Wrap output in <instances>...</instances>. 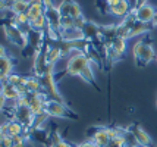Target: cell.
Returning a JSON list of instances; mask_svg holds the SVG:
<instances>
[{
	"instance_id": "1",
	"label": "cell",
	"mask_w": 157,
	"mask_h": 147,
	"mask_svg": "<svg viewBox=\"0 0 157 147\" xmlns=\"http://www.w3.org/2000/svg\"><path fill=\"white\" fill-rule=\"evenodd\" d=\"M132 52H134L135 65H137L138 68H144V66H147L153 59H156V52H154L153 46H151L147 40H140V41H137L134 44Z\"/></svg>"
},
{
	"instance_id": "2",
	"label": "cell",
	"mask_w": 157,
	"mask_h": 147,
	"mask_svg": "<svg viewBox=\"0 0 157 147\" xmlns=\"http://www.w3.org/2000/svg\"><path fill=\"white\" fill-rule=\"evenodd\" d=\"M40 83H41V91L47 100H59V102H63L62 100V96L59 90H57V85H56V79L55 75H53V66H48V69L40 77Z\"/></svg>"
},
{
	"instance_id": "3",
	"label": "cell",
	"mask_w": 157,
	"mask_h": 147,
	"mask_svg": "<svg viewBox=\"0 0 157 147\" xmlns=\"http://www.w3.org/2000/svg\"><path fill=\"white\" fill-rule=\"evenodd\" d=\"M88 65H91V60H90L85 53H82L79 50H74L71 53V56L68 59V63H66V69L63 71L62 74H69V75H81V72Z\"/></svg>"
},
{
	"instance_id": "4",
	"label": "cell",
	"mask_w": 157,
	"mask_h": 147,
	"mask_svg": "<svg viewBox=\"0 0 157 147\" xmlns=\"http://www.w3.org/2000/svg\"><path fill=\"white\" fill-rule=\"evenodd\" d=\"M46 113L48 116H55V118H66L72 119V121L78 119V115L66 103L59 102V100H47L46 102Z\"/></svg>"
},
{
	"instance_id": "5",
	"label": "cell",
	"mask_w": 157,
	"mask_h": 147,
	"mask_svg": "<svg viewBox=\"0 0 157 147\" xmlns=\"http://www.w3.org/2000/svg\"><path fill=\"white\" fill-rule=\"evenodd\" d=\"M3 29H5V35H6L7 41L12 43L13 46H18L19 49H25L27 47V34H24L18 25H15L12 19L6 24H3Z\"/></svg>"
},
{
	"instance_id": "6",
	"label": "cell",
	"mask_w": 157,
	"mask_h": 147,
	"mask_svg": "<svg viewBox=\"0 0 157 147\" xmlns=\"http://www.w3.org/2000/svg\"><path fill=\"white\" fill-rule=\"evenodd\" d=\"M12 118L15 121H18L21 125L25 128V133H27L28 130L33 126V124H34L35 115L33 113V110L29 109L28 105H18V103H15L13 110H12Z\"/></svg>"
},
{
	"instance_id": "7",
	"label": "cell",
	"mask_w": 157,
	"mask_h": 147,
	"mask_svg": "<svg viewBox=\"0 0 157 147\" xmlns=\"http://www.w3.org/2000/svg\"><path fill=\"white\" fill-rule=\"evenodd\" d=\"M87 135H88L90 141H93L97 147H106L112 140L109 128H104V126H94L91 130H87Z\"/></svg>"
},
{
	"instance_id": "8",
	"label": "cell",
	"mask_w": 157,
	"mask_h": 147,
	"mask_svg": "<svg viewBox=\"0 0 157 147\" xmlns=\"http://www.w3.org/2000/svg\"><path fill=\"white\" fill-rule=\"evenodd\" d=\"M27 138L34 140L35 143L41 144L43 147H48L50 146V131L44 126H37V128H31L27 131Z\"/></svg>"
},
{
	"instance_id": "9",
	"label": "cell",
	"mask_w": 157,
	"mask_h": 147,
	"mask_svg": "<svg viewBox=\"0 0 157 147\" xmlns=\"http://www.w3.org/2000/svg\"><path fill=\"white\" fill-rule=\"evenodd\" d=\"M57 9L60 12V16H71L74 19L82 16L81 7L74 0H63V2H60V5L57 6Z\"/></svg>"
},
{
	"instance_id": "10",
	"label": "cell",
	"mask_w": 157,
	"mask_h": 147,
	"mask_svg": "<svg viewBox=\"0 0 157 147\" xmlns=\"http://www.w3.org/2000/svg\"><path fill=\"white\" fill-rule=\"evenodd\" d=\"M134 14H135V18L138 21L145 22V24H153L154 18H156L157 9L154 6H151L150 3H147L138 9H134Z\"/></svg>"
},
{
	"instance_id": "11",
	"label": "cell",
	"mask_w": 157,
	"mask_h": 147,
	"mask_svg": "<svg viewBox=\"0 0 157 147\" xmlns=\"http://www.w3.org/2000/svg\"><path fill=\"white\" fill-rule=\"evenodd\" d=\"M128 130H129L131 133H132V135L135 137V140H137L140 147H148L151 144L150 135L147 134V131H144L140 125H132L131 128H128Z\"/></svg>"
},
{
	"instance_id": "12",
	"label": "cell",
	"mask_w": 157,
	"mask_h": 147,
	"mask_svg": "<svg viewBox=\"0 0 157 147\" xmlns=\"http://www.w3.org/2000/svg\"><path fill=\"white\" fill-rule=\"evenodd\" d=\"M82 34H84V38L88 40V41H96L100 38V25H97L96 22L93 21H87L84 28H82Z\"/></svg>"
},
{
	"instance_id": "13",
	"label": "cell",
	"mask_w": 157,
	"mask_h": 147,
	"mask_svg": "<svg viewBox=\"0 0 157 147\" xmlns=\"http://www.w3.org/2000/svg\"><path fill=\"white\" fill-rule=\"evenodd\" d=\"M0 93L5 96L6 100H10V102H16L21 97L19 91L16 90V87H13L7 79H3L0 83Z\"/></svg>"
},
{
	"instance_id": "14",
	"label": "cell",
	"mask_w": 157,
	"mask_h": 147,
	"mask_svg": "<svg viewBox=\"0 0 157 147\" xmlns=\"http://www.w3.org/2000/svg\"><path fill=\"white\" fill-rule=\"evenodd\" d=\"M0 128L3 130V133L9 135V137H16V135H22V133L25 131V128L21 125L18 121H15V119H10V121H7L6 124H3V125H0Z\"/></svg>"
},
{
	"instance_id": "15",
	"label": "cell",
	"mask_w": 157,
	"mask_h": 147,
	"mask_svg": "<svg viewBox=\"0 0 157 147\" xmlns=\"http://www.w3.org/2000/svg\"><path fill=\"white\" fill-rule=\"evenodd\" d=\"M132 12V7H131L129 2L128 0H121V3L116 5V6L110 7L109 14L113 15V16H117V18H125Z\"/></svg>"
},
{
	"instance_id": "16",
	"label": "cell",
	"mask_w": 157,
	"mask_h": 147,
	"mask_svg": "<svg viewBox=\"0 0 157 147\" xmlns=\"http://www.w3.org/2000/svg\"><path fill=\"white\" fill-rule=\"evenodd\" d=\"M29 9V0H9V10L13 15L27 14Z\"/></svg>"
},
{
	"instance_id": "17",
	"label": "cell",
	"mask_w": 157,
	"mask_h": 147,
	"mask_svg": "<svg viewBox=\"0 0 157 147\" xmlns=\"http://www.w3.org/2000/svg\"><path fill=\"white\" fill-rule=\"evenodd\" d=\"M60 37L63 41H76V40H82L84 34H82L81 29L74 28H68V29H62L60 31Z\"/></svg>"
},
{
	"instance_id": "18",
	"label": "cell",
	"mask_w": 157,
	"mask_h": 147,
	"mask_svg": "<svg viewBox=\"0 0 157 147\" xmlns=\"http://www.w3.org/2000/svg\"><path fill=\"white\" fill-rule=\"evenodd\" d=\"M151 28H153V24H145V22H141V21H138L137 19L129 29V38L135 37V35L145 34V33H148Z\"/></svg>"
},
{
	"instance_id": "19",
	"label": "cell",
	"mask_w": 157,
	"mask_h": 147,
	"mask_svg": "<svg viewBox=\"0 0 157 147\" xmlns=\"http://www.w3.org/2000/svg\"><path fill=\"white\" fill-rule=\"evenodd\" d=\"M25 90H27L28 94H31V93H40L41 91L40 78L35 77V75H27V78H25Z\"/></svg>"
},
{
	"instance_id": "20",
	"label": "cell",
	"mask_w": 157,
	"mask_h": 147,
	"mask_svg": "<svg viewBox=\"0 0 157 147\" xmlns=\"http://www.w3.org/2000/svg\"><path fill=\"white\" fill-rule=\"evenodd\" d=\"M13 60L9 56L0 57V75L6 79L9 75H12L13 72Z\"/></svg>"
},
{
	"instance_id": "21",
	"label": "cell",
	"mask_w": 157,
	"mask_h": 147,
	"mask_svg": "<svg viewBox=\"0 0 157 147\" xmlns=\"http://www.w3.org/2000/svg\"><path fill=\"white\" fill-rule=\"evenodd\" d=\"M48 147H76V146L66 140H63L57 131H50V146Z\"/></svg>"
},
{
	"instance_id": "22",
	"label": "cell",
	"mask_w": 157,
	"mask_h": 147,
	"mask_svg": "<svg viewBox=\"0 0 157 147\" xmlns=\"http://www.w3.org/2000/svg\"><path fill=\"white\" fill-rule=\"evenodd\" d=\"M79 77L85 81V83H88V84H91L93 87H96L97 90H98V85H97L96 83V77H94V72H93V68H91V65H88L85 69L81 72V75Z\"/></svg>"
},
{
	"instance_id": "23",
	"label": "cell",
	"mask_w": 157,
	"mask_h": 147,
	"mask_svg": "<svg viewBox=\"0 0 157 147\" xmlns=\"http://www.w3.org/2000/svg\"><path fill=\"white\" fill-rule=\"evenodd\" d=\"M29 24H31V28L34 29V31H38V33H44L47 29V21H46V16L44 15L33 19Z\"/></svg>"
},
{
	"instance_id": "24",
	"label": "cell",
	"mask_w": 157,
	"mask_h": 147,
	"mask_svg": "<svg viewBox=\"0 0 157 147\" xmlns=\"http://www.w3.org/2000/svg\"><path fill=\"white\" fill-rule=\"evenodd\" d=\"M106 147H126L125 146V140H123V135H122V130L119 128V134H117L115 138H112L109 141V144Z\"/></svg>"
},
{
	"instance_id": "25",
	"label": "cell",
	"mask_w": 157,
	"mask_h": 147,
	"mask_svg": "<svg viewBox=\"0 0 157 147\" xmlns=\"http://www.w3.org/2000/svg\"><path fill=\"white\" fill-rule=\"evenodd\" d=\"M60 28H62V29L74 28V18H71V16H62ZM62 29H60V31H62Z\"/></svg>"
},
{
	"instance_id": "26",
	"label": "cell",
	"mask_w": 157,
	"mask_h": 147,
	"mask_svg": "<svg viewBox=\"0 0 157 147\" xmlns=\"http://www.w3.org/2000/svg\"><path fill=\"white\" fill-rule=\"evenodd\" d=\"M12 147H25V143H27V137L25 135H16V137H12Z\"/></svg>"
},
{
	"instance_id": "27",
	"label": "cell",
	"mask_w": 157,
	"mask_h": 147,
	"mask_svg": "<svg viewBox=\"0 0 157 147\" xmlns=\"http://www.w3.org/2000/svg\"><path fill=\"white\" fill-rule=\"evenodd\" d=\"M85 22H87V19L84 18V15L82 16H79V18H76V19H74V27H75L76 29H81L84 28V25H85Z\"/></svg>"
},
{
	"instance_id": "28",
	"label": "cell",
	"mask_w": 157,
	"mask_h": 147,
	"mask_svg": "<svg viewBox=\"0 0 157 147\" xmlns=\"http://www.w3.org/2000/svg\"><path fill=\"white\" fill-rule=\"evenodd\" d=\"M12 137H9V135H5L2 141H0V147H12Z\"/></svg>"
},
{
	"instance_id": "29",
	"label": "cell",
	"mask_w": 157,
	"mask_h": 147,
	"mask_svg": "<svg viewBox=\"0 0 157 147\" xmlns=\"http://www.w3.org/2000/svg\"><path fill=\"white\" fill-rule=\"evenodd\" d=\"M9 10V0H0V12Z\"/></svg>"
},
{
	"instance_id": "30",
	"label": "cell",
	"mask_w": 157,
	"mask_h": 147,
	"mask_svg": "<svg viewBox=\"0 0 157 147\" xmlns=\"http://www.w3.org/2000/svg\"><path fill=\"white\" fill-rule=\"evenodd\" d=\"M76 147H97V146L93 143V141L88 140V141H84V143H81V144H78Z\"/></svg>"
},
{
	"instance_id": "31",
	"label": "cell",
	"mask_w": 157,
	"mask_h": 147,
	"mask_svg": "<svg viewBox=\"0 0 157 147\" xmlns=\"http://www.w3.org/2000/svg\"><path fill=\"white\" fill-rule=\"evenodd\" d=\"M5 106H6V99H5V96L0 93V110H3Z\"/></svg>"
},
{
	"instance_id": "32",
	"label": "cell",
	"mask_w": 157,
	"mask_h": 147,
	"mask_svg": "<svg viewBox=\"0 0 157 147\" xmlns=\"http://www.w3.org/2000/svg\"><path fill=\"white\" fill-rule=\"evenodd\" d=\"M147 3H148V0H135V9L144 6V5H147Z\"/></svg>"
},
{
	"instance_id": "33",
	"label": "cell",
	"mask_w": 157,
	"mask_h": 147,
	"mask_svg": "<svg viewBox=\"0 0 157 147\" xmlns=\"http://www.w3.org/2000/svg\"><path fill=\"white\" fill-rule=\"evenodd\" d=\"M6 56V47L3 44H0V57H5Z\"/></svg>"
},
{
	"instance_id": "34",
	"label": "cell",
	"mask_w": 157,
	"mask_h": 147,
	"mask_svg": "<svg viewBox=\"0 0 157 147\" xmlns=\"http://www.w3.org/2000/svg\"><path fill=\"white\" fill-rule=\"evenodd\" d=\"M5 135H6V134L3 133V130H2V128H0V141H2V138H3V137H5Z\"/></svg>"
},
{
	"instance_id": "35",
	"label": "cell",
	"mask_w": 157,
	"mask_h": 147,
	"mask_svg": "<svg viewBox=\"0 0 157 147\" xmlns=\"http://www.w3.org/2000/svg\"><path fill=\"white\" fill-rule=\"evenodd\" d=\"M153 25H157V14H156V18H154V21H153Z\"/></svg>"
},
{
	"instance_id": "36",
	"label": "cell",
	"mask_w": 157,
	"mask_h": 147,
	"mask_svg": "<svg viewBox=\"0 0 157 147\" xmlns=\"http://www.w3.org/2000/svg\"><path fill=\"white\" fill-rule=\"evenodd\" d=\"M3 79H5V78L2 77V75H0V83H2V81H3Z\"/></svg>"
},
{
	"instance_id": "37",
	"label": "cell",
	"mask_w": 157,
	"mask_h": 147,
	"mask_svg": "<svg viewBox=\"0 0 157 147\" xmlns=\"http://www.w3.org/2000/svg\"><path fill=\"white\" fill-rule=\"evenodd\" d=\"M156 62H157V53H156Z\"/></svg>"
}]
</instances>
